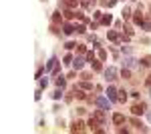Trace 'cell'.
<instances>
[{
  "mask_svg": "<svg viewBox=\"0 0 151 134\" xmlns=\"http://www.w3.org/2000/svg\"><path fill=\"white\" fill-rule=\"evenodd\" d=\"M79 86H81L83 90H93V84H91L89 80H83V82H81V84H79Z\"/></svg>",
  "mask_w": 151,
  "mask_h": 134,
  "instance_id": "obj_20",
  "label": "cell"
},
{
  "mask_svg": "<svg viewBox=\"0 0 151 134\" xmlns=\"http://www.w3.org/2000/svg\"><path fill=\"white\" fill-rule=\"evenodd\" d=\"M73 48H77V44H75V42H69V44H67V50H73Z\"/></svg>",
  "mask_w": 151,
  "mask_h": 134,
  "instance_id": "obj_36",
  "label": "cell"
},
{
  "mask_svg": "<svg viewBox=\"0 0 151 134\" xmlns=\"http://www.w3.org/2000/svg\"><path fill=\"white\" fill-rule=\"evenodd\" d=\"M70 130H73V132H83V130H85V124H83L81 120H75L73 126H70Z\"/></svg>",
  "mask_w": 151,
  "mask_h": 134,
  "instance_id": "obj_9",
  "label": "cell"
},
{
  "mask_svg": "<svg viewBox=\"0 0 151 134\" xmlns=\"http://www.w3.org/2000/svg\"><path fill=\"white\" fill-rule=\"evenodd\" d=\"M145 84H147V86L151 88V76H147V80H145Z\"/></svg>",
  "mask_w": 151,
  "mask_h": 134,
  "instance_id": "obj_37",
  "label": "cell"
},
{
  "mask_svg": "<svg viewBox=\"0 0 151 134\" xmlns=\"http://www.w3.org/2000/svg\"><path fill=\"white\" fill-rule=\"evenodd\" d=\"M121 76H123V78H131V72H129V68L123 66V70H121Z\"/></svg>",
  "mask_w": 151,
  "mask_h": 134,
  "instance_id": "obj_29",
  "label": "cell"
},
{
  "mask_svg": "<svg viewBox=\"0 0 151 134\" xmlns=\"http://www.w3.org/2000/svg\"><path fill=\"white\" fill-rule=\"evenodd\" d=\"M87 126H89V128H91V130H93V132H99V130H101V128H99V126H103V124L99 122V120H97V118H91V120H89V124H87Z\"/></svg>",
  "mask_w": 151,
  "mask_h": 134,
  "instance_id": "obj_8",
  "label": "cell"
},
{
  "mask_svg": "<svg viewBox=\"0 0 151 134\" xmlns=\"http://www.w3.org/2000/svg\"><path fill=\"white\" fill-rule=\"evenodd\" d=\"M117 92H119V90H117L115 86H109V88L105 90V94H107V98H109L111 102H117Z\"/></svg>",
  "mask_w": 151,
  "mask_h": 134,
  "instance_id": "obj_4",
  "label": "cell"
},
{
  "mask_svg": "<svg viewBox=\"0 0 151 134\" xmlns=\"http://www.w3.org/2000/svg\"><path fill=\"white\" fill-rule=\"evenodd\" d=\"M79 2H81V0H67V2H65V6H67V8H77V4H79Z\"/></svg>",
  "mask_w": 151,
  "mask_h": 134,
  "instance_id": "obj_23",
  "label": "cell"
},
{
  "mask_svg": "<svg viewBox=\"0 0 151 134\" xmlns=\"http://www.w3.org/2000/svg\"><path fill=\"white\" fill-rule=\"evenodd\" d=\"M123 122H125V116L123 114H119V112L113 114V124H123Z\"/></svg>",
  "mask_w": 151,
  "mask_h": 134,
  "instance_id": "obj_15",
  "label": "cell"
},
{
  "mask_svg": "<svg viewBox=\"0 0 151 134\" xmlns=\"http://www.w3.org/2000/svg\"><path fill=\"white\" fill-rule=\"evenodd\" d=\"M93 16H95V20H101V18H103V12H93Z\"/></svg>",
  "mask_w": 151,
  "mask_h": 134,
  "instance_id": "obj_32",
  "label": "cell"
},
{
  "mask_svg": "<svg viewBox=\"0 0 151 134\" xmlns=\"http://www.w3.org/2000/svg\"><path fill=\"white\" fill-rule=\"evenodd\" d=\"M141 10H143V8H137L135 16H133V22L137 24V26H141V24H143V16H141Z\"/></svg>",
  "mask_w": 151,
  "mask_h": 134,
  "instance_id": "obj_11",
  "label": "cell"
},
{
  "mask_svg": "<svg viewBox=\"0 0 151 134\" xmlns=\"http://www.w3.org/2000/svg\"><path fill=\"white\" fill-rule=\"evenodd\" d=\"M91 66H93V72H101V62L99 60H91Z\"/></svg>",
  "mask_w": 151,
  "mask_h": 134,
  "instance_id": "obj_22",
  "label": "cell"
},
{
  "mask_svg": "<svg viewBox=\"0 0 151 134\" xmlns=\"http://www.w3.org/2000/svg\"><path fill=\"white\" fill-rule=\"evenodd\" d=\"M95 104H97L99 108H105V110L111 108V100L107 98V94H105V96H97V98H95Z\"/></svg>",
  "mask_w": 151,
  "mask_h": 134,
  "instance_id": "obj_1",
  "label": "cell"
},
{
  "mask_svg": "<svg viewBox=\"0 0 151 134\" xmlns=\"http://www.w3.org/2000/svg\"><path fill=\"white\" fill-rule=\"evenodd\" d=\"M149 94H151V88H149Z\"/></svg>",
  "mask_w": 151,
  "mask_h": 134,
  "instance_id": "obj_39",
  "label": "cell"
},
{
  "mask_svg": "<svg viewBox=\"0 0 151 134\" xmlns=\"http://www.w3.org/2000/svg\"><path fill=\"white\" fill-rule=\"evenodd\" d=\"M75 30H77L79 34H85V32H87V28H85V24H77V26H75Z\"/></svg>",
  "mask_w": 151,
  "mask_h": 134,
  "instance_id": "obj_25",
  "label": "cell"
},
{
  "mask_svg": "<svg viewBox=\"0 0 151 134\" xmlns=\"http://www.w3.org/2000/svg\"><path fill=\"white\" fill-rule=\"evenodd\" d=\"M139 62H141V66L149 68V66H151V56H143V58H141Z\"/></svg>",
  "mask_w": 151,
  "mask_h": 134,
  "instance_id": "obj_19",
  "label": "cell"
},
{
  "mask_svg": "<svg viewBox=\"0 0 151 134\" xmlns=\"http://www.w3.org/2000/svg\"><path fill=\"white\" fill-rule=\"evenodd\" d=\"M121 14H123V20H129V18H131V10H129V8H123Z\"/></svg>",
  "mask_w": 151,
  "mask_h": 134,
  "instance_id": "obj_27",
  "label": "cell"
},
{
  "mask_svg": "<svg viewBox=\"0 0 151 134\" xmlns=\"http://www.w3.org/2000/svg\"><path fill=\"white\" fill-rule=\"evenodd\" d=\"M55 84H57L58 88H65V86H67V78H65V76H58V78L55 80Z\"/></svg>",
  "mask_w": 151,
  "mask_h": 134,
  "instance_id": "obj_16",
  "label": "cell"
},
{
  "mask_svg": "<svg viewBox=\"0 0 151 134\" xmlns=\"http://www.w3.org/2000/svg\"><path fill=\"white\" fill-rule=\"evenodd\" d=\"M75 96H77L79 100H83V98H87V94H85V92H83L81 88H75Z\"/></svg>",
  "mask_w": 151,
  "mask_h": 134,
  "instance_id": "obj_24",
  "label": "cell"
},
{
  "mask_svg": "<svg viewBox=\"0 0 151 134\" xmlns=\"http://www.w3.org/2000/svg\"><path fill=\"white\" fill-rule=\"evenodd\" d=\"M48 86V80L47 78H40V88H47Z\"/></svg>",
  "mask_w": 151,
  "mask_h": 134,
  "instance_id": "obj_33",
  "label": "cell"
},
{
  "mask_svg": "<svg viewBox=\"0 0 151 134\" xmlns=\"http://www.w3.org/2000/svg\"><path fill=\"white\" fill-rule=\"evenodd\" d=\"M57 64H58V62H57V58L52 56V58H50V60H48V62H47V66H45V72H52Z\"/></svg>",
  "mask_w": 151,
  "mask_h": 134,
  "instance_id": "obj_10",
  "label": "cell"
},
{
  "mask_svg": "<svg viewBox=\"0 0 151 134\" xmlns=\"http://www.w3.org/2000/svg\"><path fill=\"white\" fill-rule=\"evenodd\" d=\"M52 20H55V22L60 20V12H55V14H52Z\"/></svg>",
  "mask_w": 151,
  "mask_h": 134,
  "instance_id": "obj_34",
  "label": "cell"
},
{
  "mask_svg": "<svg viewBox=\"0 0 151 134\" xmlns=\"http://www.w3.org/2000/svg\"><path fill=\"white\" fill-rule=\"evenodd\" d=\"M87 60H89V62L95 60V52H93V50H89V52H87Z\"/></svg>",
  "mask_w": 151,
  "mask_h": 134,
  "instance_id": "obj_31",
  "label": "cell"
},
{
  "mask_svg": "<svg viewBox=\"0 0 151 134\" xmlns=\"http://www.w3.org/2000/svg\"><path fill=\"white\" fill-rule=\"evenodd\" d=\"M63 98V88H57L52 92V100H60Z\"/></svg>",
  "mask_w": 151,
  "mask_h": 134,
  "instance_id": "obj_21",
  "label": "cell"
},
{
  "mask_svg": "<svg viewBox=\"0 0 151 134\" xmlns=\"http://www.w3.org/2000/svg\"><path fill=\"white\" fill-rule=\"evenodd\" d=\"M145 108H147V106H145L143 102H141V104H133L131 112H133V116H139V114H143V112H145Z\"/></svg>",
  "mask_w": 151,
  "mask_h": 134,
  "instance_id": "obj_6",
  "label": "cell"
},
{
  "mask_svg": "<svg viewBox=\"0 0 151 134\" xmlns=\"http://www.w3.org/2000/svg\"><path fill=\"white\" fill-rule=\"evenodd\" d=\"M93 118H97L99 122L105 126V122H107V116H105V108H101V110H95L93 112Z\"/></svg>",
  "mask_w": 151,
  "mask_h": 134,
  "instance_id": "obj_5",
  "label": "cell"
},
{
  "mask_svg": "<svg viewBox=\"0 0 151 134\" xmlns=\"http://www.w3.org/2000/svg\"><path fill=\"white\" fill-rule=\"evenodd\" d=\"M85 60H87V56H85V58H81V56H77V58L73 60V68H75V70H81V68L85 66Z\"/></svg>",
  "mask_w": 151,
  "mask_h": 134,
  "instance_id": "obj_7",
  "label": "cell"
},
{
  "mask_svg": "<svg viewBox=\"0 0 151 134\" xmlns=\"http://www.w3.org/2000/svg\"><path fill=\"white\" fill-rule=\"evenodd\" d=\"M73 60H75L73 54H65V58H63V62H65V64H73Z\"/></svg>",
  "mask_w": 151,
  "mask_h": 134,
  "instance_id": "obj_26",
  "label": "cell"
},
{
  "mask_svg": "<svg viewBox=\"0 0 151 134\" xmlns=\"http://www.w3.org/2000/svg\"><path fill=\"white\" fill-rule=\"evenodd\" d=\"M123 66L127 68H139L141 62L137 60V58H133V56H125V60H123Z\"/></svg>",
  "mask_w": 151,
  "mask_h": 134,
  "instance_id": "obj_2",
  "label": "cell"
},
{
  "mask_svg": "<svg viewBox=\"0 0 151 134\" xmlns=\"http://www.w3.org/2000/svg\"><path fill=\"white\" fill-rule=\"evenodd\" d=\"M141 26H143V30H145V32H151V20H145Z\"/></svg>",
  "mask_w": 151,
  "mask_h": 134,
  "instance_id": "obj_28",
  "label": "cell"
},
{
  "mask_svg": "<svg viewBox=\"0 0 151 134\" xmlns=\"http://www.w3.org/2000/svg\"><path fill=\"white\" fill-rule=\"evenodd\" d=\"M125 100H127V94H125V90H119V92H117V102H121V104H123Z\"/></svg>",
  "mask_w": 151,
  "mask_h": 134,
  "instance_id": "obj_18",
  "label": "cell"
},
{
  "mask_svg": "<svg viewBox=\"0 0 151 134\" xmlns=\"http://www.w3.org/2000/svg\"><path fill=\"white\" fill-rule=\"evenodd\" d=\"M99 58L105 60V58H107V52H105V50H99Z\"/></svg>",
  "mask_w": 151,
  "mask_h": 134,
  "instance_id": "obj_35",
  "label": "cell"
},
{
  "mask_svg": "<svg viewBox=\"0 0 151 134\" xmlns=\"http://www.w3.org/2000/svg\"><path fill=\"white\" fill-rule=\"evenodd\" d=\"M117 68L115 66H109L107 70H105V78H107V82H113V80H117Z\"/></svg>",
  "mask_w": 151,
  "mask_h": 134,
  "instance_id": "obj_3",
  "label": "cell"
},
{
  "mask_svg": "<svg viewBox=\"0 0 151 134\" xmlns=\"http://www.w3.org/2000/svg\"><path fill=\"white\" fill-rule=\"evenodd\" d=\"M63 32L67 34V36H70V34L75 32V26L73 24H63Z\"/></svg>",
  "mask_w": 151,
  "mask_h": 134,
  "instance_id": "obj_14",
  "label": "cell"
},
{
  "mask_svg": "<svg viewBox=\"0 0 151 134\" xmlns=\"http://www.w3.org/2000/svg\"><path fill=\"white\" fill-rule=\"evenodd\" d=\"M107 36H109V40H111V42H119V40H121V34L115 32V30H109Z\"/></svg>",
  "mask_w": 151,
  "mask_h": 134,
  "instance_id": "obj_12",
  "label": "cell"
},
{
  "mask_svg": "<svg viewBox=\"0 0 151 134\" xmlns=\"http://www.w3.org/2000/svg\"><path fill=\"white\" fill-rule=\"evenodd\" d=\"M147 120H149V122H151V110L147 112Z\"/></svg>",
  "mask_w": 151,
  "mask_h": 134,
  "instance_id": "obj_38",
  "label": "cell"
},
{
  "mask_svg": "<svg viewBox=\"0 0 151 134\" xmlns=\"http://www.w3.org/2000/svg\"><path fill=\"white\" fill-rule=\"evenodd\" d=\"M111 22H113V16H111V14H103V18H101V24L109 26Z\"/></svg>",
  "mask_w": 151,
  "mask_h": 134,
  "instance_id": "obj_17",
  "label": "cell"
},
{
  "mask_svg": "<svg viewBox=\"0 0 151 134\" xmlns=\"http://www.w3.org/2000/svg\"><path fill=\"white\" fill-rule=\"evenodd\" d=\"M131 124H133V126H135L137 130H141V132H147V128H145V126H143V124H141L137 118H131Z\"/></svg>",
  "mask_w": 151,
  "mask_h": 134,
  "instance_id": "obj_13",
  "label": "cell"
},
{
  "mask_svg": "<svg viewBox=\"0 0 151 134\" xmlns=\"http://www.w3.org/2000/svg\"><path fill=\"white\" fill-rule=\"evenodd\" d=\"M121 52H123V54H131L133 50H131V46H121Z\"/></svg>",
  "mask_w": 151,
  "mask_h": 134,
  "instance_id": "obj_30",
  "label": "cell"
}]
</instances>
